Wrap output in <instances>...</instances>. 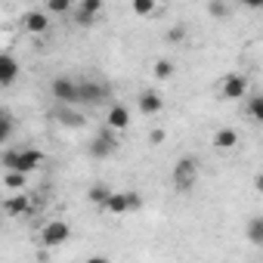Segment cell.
I'll return each mask as SVG.
<instances>
[{
	"label": "cell",
	"mask_w": 263,
	"mask_h": 263,
	"mask_svg": "<svg viewBox=\"0 0 263 263\" xmlns=\"http://www.w3.org/2000/svg\"><path fill=\"white\" fill-rule=\"evenodd\" d=\"M19 78V62L10 53H0V87H10Z\"/></svg>",
	"instance_id": "obj_11"
},
{
	"label": "cell",
	"mask_w": 263,
	"mask_h": 263,
	"mask_svg": "<svg viewBox=\"0 0 263 263\" xmlns=\"http://www.w3.org/2000/svg\"><path fill=\"white\" fill-rule=\"evenodd\" d=\"M87 152H90V158H108V155H115V152H118V137H115V130H111V127L99 130V134L90 140Z\"/></svg>",
	"instance_id": "obj_3"
},
{
	"label": "cell",
	"mask_w": 263,
	"mask_h": 263,
	"mask_svg": "<svg viewBox=\"0 0 263 263\" xmlns=\"http://www.w3.org/2000/svg\"><path fill=\"white\" fill-rule=\"evenodd\" d=\"M248 241L251 245H263V217H254L251 223H248Z\"/></svg>",
	"instance_id": "obj_19"
},
{
	"label": "cell",
	"mask_w": 263,
	"mask_h": 263,
	"mask_svg": "<svg viewBox=\"0 0 263 263\" xmlns=\"http://www.w3.org/2000/svg\"><path fill=\"white\" fill-rule=\"evenodd\" d=\"M50 93H53L56 102H62V105H74V102H78V81L68 78V74H56L53 84H50Z\"/></svg>",
	"instance_id": "obj_4"
},
{
	"label": "cell",
	"mask_w": 263,
	"mask_h": 263,
	"mask_svg": "<svg viewBox=\"0 0 263 263\" xmlns=\"http://www.w3.org/2000/svg\"><path fill=\"white\" fill-rule=\"evenodd\" d=\"M13 130H16V121H13V115H7L4 121H0V146L13 140Z\"/></svg>",
	"instance_id": "obj_23"
},
{
	"label": "cell",
	"mask_w": 263,
	"mask_h": 263,
	"mask_svg": "<svg viewBox=\"0 0 263 263\" xmlns=\"http://www.w3.org/2000/svg\"><path fill=\"white\" fill-rule=\"evenodd\" d=\"M4 211L10 217H25V214H31V198L28 195H10L4 201Z\"/></svg>",
	"instance_id": "obj_12"
},
{
	"label": "cell",
	"mask_w": 263,
	"mask_h": 263,
	"mask_svg": "<svg viewBox=\"0 0 263 263\" xmlns=\"http://www.w3.org/2000/svg\"><path fill=\"white\" fill-rule=\"evenodd\" d=\"M71 238V226L65 223V220H50L44 229H41V245H47V248H59V245H65Z\"/></svg>",
	"instance_id": "obj_6"
},
{
	"label": "cell",
	"mask_w": 263,
	"mask_h": 263,
	"mask_svg": "<svg viewBox=\"0 0 263 263\" xmlns=\"http://www.w3.org/2000/svg\"><path fill=\"white\" fill-rule=\"evenodd\" d=\"M56 121H59V124H65V127H81V124H84V118H81L74 108L62 105V102H59V108H56Z\"/></svg>",
	"instance_id": "obj_16"
},
{
	"label": "cell",
	"mask_w": 263,
	"mask_h": 263,
	"mask_svg": "<svg viewBox=\"0 0 263 263\" xmlns=\"http://www.w3.org/2000/svg\"><path fill=\"white\" fill-rule=\"evenodd\" d=\"M74 10V0H47V13L50 16H68Z\"/></svg>",
	"instance_id": "obj_17"
},
{
	"label": "cell",
	"mask_w": 263,
	"mask_h": 263,
	"mask_svg": "<svg viewBox=\"0 0 263 263\" xmlns=\"http://www.w3.org/2000/svg\"><path fill=\"white\" fill-rule=\"evenodd\" d=\"M220 93H223V99H241L248 93V78L245 74H229L220 84Z\"/></svg>",
	"instance_id": "obj_8"
},
{
	"label": "cell",
	"mask_w": 263,
	"mask_h": 263,
	"mask_svg": "<svg viewBox=\"0 0 263 263\" xmlns=\"http://www.w3.org/2000/svg\"><path fill=\"white\" fill-rule=\"evenodd\" d=\"M44 161H47V155L41 149H7L4 155H0V164H4L7 171H22V174L37 171Z\"/></svg>",
	"instance_id": "obj_1"
},
{
	"label": "cell",
	"mask_w": 263,
	"mask_h": 263,
	"mask_svg": "<svg viewBox=\"0 0 263 263\" xmlns=\"http://www.w3.org/2000/svg\"><path fill=\"white\" fill-rule=\"evenodd\" d=\"M102 13V0H81V4L71 10V16H74V22L81 25V28H90L93 22H96V16Z\"/></svg>",
	"instance_id": "obj_7"
},
{
	"label": "cell",
	"mask_w": 263,
	"mask_h": 263,
	"mask_svg": "<svg viewBox=\"0 0 263 263\" xmlns=\"http://www.w3.org/2000/svg\"><path fill=\"white\" fill-rule=\"evenodd\" d=\"M198 180V161L192 155H183L177 164H174V186L177 192H189Z\"/></svg>",
	"instance_id": "obj_2"
},
{
	"label": "cell",
	"mask_w": 263,
	"mask_h": 263,
	"mask_svg": "<svg viewBox=\"0 0 263 263\" xmlns=\"http://www.w3.org/2000/svg\"><path fill=\"white\" fill-rule=\"evenodd\" d=\"M108 214H130V201H127V192H108V198H105V204H102Z\"/></svg>",
	"instance_id": "obj_14"
},
{
	"label": "cell",
	"mask_w": 263,
	"mask_h": 263,
	"mask_svg": "<svg viewBox=\"0 0 263 263\" xmlns=\"http://www.w3.org/2000/svg\"><path fill=\"white\" fill-rule=\"evenodd\" d=\"M208 13H211L214 19H226V16H229V7L223 4V0H211V4H208Z\"/></svg>",
	"instance_id": "obj_26"
},
{
	"label": "cell",
	"mask_w": 263,
	"mask_h": 263,
	"mask_svg": "<svg viewBox=\"0 0 263 263\" xmlns=\"http://www.w3.org/2000/svg\"><path fill=\"white\" fill-rule=\"evenodd\" d=\"M137 102H140V115H158L164 108V96L158 90H143Z\"/></svg>",
	"instance_id": "obj_10"
},
{
	"label": "cell",
	"mask_w": 263,
	"mask_h": 263,
	"mask_svg": "<svg viewBox=\"0 0 263 263\" xmlns=\"http://www.w3.org/2000/svg\"><path fill=\"white\" fill-rule=\"evenodd\" d=\"M152 143H155V146L164 143V130H152Z\"/></svg>",
	"instance_id": "obj_28"
},
{
	"label": "cell",
	"mask_w": 263,
	"mask_h": 263,
	"mask_svg": "<svg viewBox=\"0 0 263 263\" xmlns=\"http://www.w3.org/2000/svg\"><path fill=\"white\" fill-rule=\"evenodd\" d=\"M214 146L217 149H235L238 146V130H232V127L217 130V134H214Z\"/></svg>",
	"instance_id": "obj_15"
},
{
	"label": "cell",
	"mask_w": 263,
	"mask_h": 263,
	"mask_svg": "<svg viewBox=\"0 0 263 263\" xmlns=\"http://www.w3.org/2000/svg\"><path fill=\"white\" fill-rule=\"evenodd\" d=\"M241 4L251 7V10H260V7H263V0H241Z\"/></svg>",
	"instance_id": "obj_29"
},
{
	"label": "cell",
	"mask_w": 263,
	"mask_h": 263,
	"mask_svg": "<svg viewBox=\"0 0 263 263\" xmlns=\"http://www.w3.org/2000/svg\"><path fill=\"white\" fill-rule=\"evenodd\" d=\"M171 74H174V62H171V59H158V62H155V78H158V81H167Z\"/></svg>",
	"instance_id": "obj_24"
},
{
	"label": "cell",
	"mask_w": 263,
	"mask_h": 263,
	"mask_svg": "<svg viewBox=\"0 0 263 263\" xmlns=\"http://www.w3.org/2000/svg\"><path fill=\"white\" fill-rule=\"evenodd\" d=\"M105 99H108V84H102V81H78V102L102 105Z\"/></svg>",
	"instance_id": "obj_5"
},
{
	"label": "cell",
	"mask_w": 263,
	"mask_h": 263,
	"mask_svg": "<svg viewBox=\"0 0 263 263\" xmlns=\"http://www.w3.org/2000/svg\"><path fill=\"white\" fill-rule=\"evenodd\" d=\"M189 37V28L186 25H174L171 31H167V44H183Z\"/></svg>",
	"instance_id": "obj_25"
},
{
	"label": "cell",
	"mask_w": 263,
	"mask_h": 263,
	"mask_svg": "<svg viewBox=\"0 0 263 263\" xmlns=\"http://www.w3.org/2000/svg\"><path fill=\"white\" fill-rule=\"evenodd\" d=\"M25 177H28V174H22V171H7L4 186H7V189H13V192H16V189H25Z\"/></svg>",
	"instance_id": "obj_20"
},
{
	"label": "cell",
	"mask_w": 263,
	"mask_h": 263,
	"mask_svg": "<svg viewBox=\"0 0 263 263\" xmlns=\"http://www.w3.org/2000/svg\"><path fill=\"white\" fill-rule=\"evenodd\" d=\"M7 115H10V111H7V108H0V121H4V118H7Z\"/></svg>",
	"instance_id": "obj_30"
},
{
	"label": "cell",
	"mask_w": 263,
	"mask_h": 263,
	"mask_svg": "<svg viewBox=\"0 0 263 263\" xmlns=\"http://www.w3.org/2000/svg\"><path fill=\"white\" fill-rule=\"evenodd\" d=\"M105 127H111L115 134H118V130H127V127H130V111H127V105H111Z\"/></svg>",
	"instance_id": "obj_13"
},
{
	"label": "cell",
	"mask_w": 263,
	"mask_h": 263,
	"mask_svg": "<svg viewBox=\"0 0 263 263\" xmlns=\"http://www.w3.org/2000/svg\"><path fill=\"white\" fill-rule=\"evenodd\" d=\"M130 7H134V13H137V16L149 19V16L155 13V7H158V4H155V0H134V4H130Z\"/></svg>",
	"instance_id": "obj_22"
},
{
	"label": "cell",
	"mask_w": 263,
	"mask_h": 263,
	"mask_svg": "<svg viewBox=\"0 0 263 263\" xmlns=\"http://www.w3.org/2000/svg\"><path fill=\"white\" fill-rule=\"evenodd\" d=\"M127 201H130V211H140L143 208V195L140 192H127Z\"/></svg>",
	"instance_id": "obj_27"
},
{
	"label": "cell",
	"mask_w": 263,
	"mask_h": 263,
	"mask_svg": "<svg viewBox=\"0 0 263 263\" xmlns=\"http://www.w3.org/2000/svg\"><path fill=\"white\" fill-rule=\"evenodd\" d=\"M248 118H251L254 124L263 121V96H260V93H254V96L248 99Z\"/></svg>",
	"instance_id": "obj_18"
},
{
	"label": "cell",
	"mask_w": 263,
	"mask_h": 263,
	"mask_svg": "<svg viewBox=\"0 0 263 263\" xmlns=\"http://www.w3.org/2000/svg\"><path fill=\"white\" fill-rule=\"evenodd\" d=\"M108 192H111V189H108L105 183H96V186L87 192V198H90L93 204H99V208H102V204H105V198H108Z\"/></svg>",
	"instance_id": "obj_21"
},
{
	"label": "cell",
	"mask_w": 263,
	"mask_h": 263,
	"mask_svg": "<svg viewBox=\"0 0 263 263\" xmlns=\"http://www.w3.org/2000/svg\"><path fill=\"white\" fill-rule=\"evenodd\" d=\"M22 25H25V31H28V34H47V28H50V13L31 10V13H25Z\"/></svg>",
	"instance_id": "obj_9"
}]
</instances>
